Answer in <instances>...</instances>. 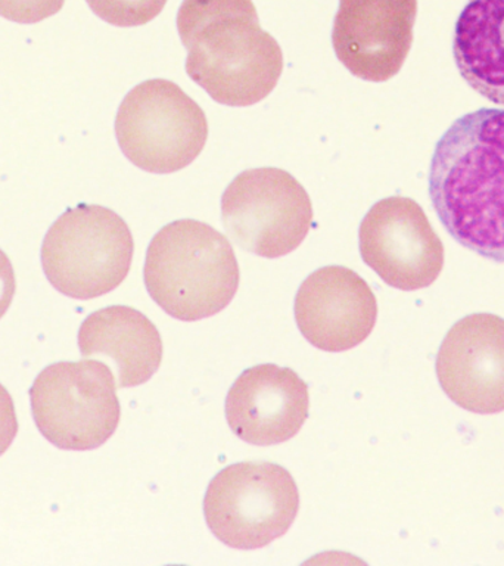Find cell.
<instances>
[{"mask_svg": "<svg viewBox=\"0 0 504 566\" xmlns=\"http://www.w3.org/2000/svg\"><path fill=\"white\" fill-rule=\"evenodd\" d=\"M221 220L242 250L279 259L303 243L313 223L307 190L281 168L242 171L221 197Z\"/></svg>", "mask_w": 504, "mask_h": 566, "instance_id": "cell-8", "label": "cell"}, {"mask_svg": "<svg viewBox=\"0 0 504 566\" xmlns=\"http://www.w3.org/2000/svg\"><path fill=\"white\" fill-rule=\"evenodd\" d=\"M429 197L460 245L504 263V109H476L451 124L433 150Z\"/></svg>", "mask_w": 504, "mask_h": 566, "instance_id": "cell-1", "label": "cell"}, {"mask_svg": "<svg viewBox=\"0 0 504 566\" xmlns=\"http://www.w3.org/2000/svg\"><path fill=\"white\" fill-rule=\"evenodd\" d=\"M363 261L387 285L401 291L428 287L440 276L444 247L422 207L405 197L385 198L358 230Z\"/></svg>", "mask_w": 504, "mask_h": 566, "instance_id": "cell-9", "label": "cell"}, {"mask_svg": "<svg viewBox=\"0 0 504 566\" xmlns=\"http://www.w3.org/2000/svg\"><path fill=\"white\" fill-rule=\"evenodd\" d=\"M18 432L15 406L11 394L0 384V455L11 447Z\"/></svg>", "mask_w": 504, "mask_h": 566, "instance_id": "cell-18", "label": "cell"}, {"mask_svg": "<svg viewBox=\"0 0 504 566\" xmlns=\"http://www.w3.org/2000/svg\"><path fill=\"white\" fill-rule=\"evenodd\" d=\"M177 30L186 73L219 104H259L276 87L282 49L261 29L252 0H183Z\"/></svg>", "mask_w": 504, "mask_h": 566, "instance_id": "cell-2", "label": "cell"}, {"mask_svg": "<svg viewBox=\"0 0 504 566\" xmlns=\"http://www.w3.org/2000/svg\"><path fill=\"white\" fill-rule=\"evenodd\" d=\"M17 281L11 260L0 250V318L11 307L13 295H15Z\"/></svg>", "mask_w": 504, "mask_h": 566, "instance_id": "cell-19", "label": "cell"}, {"mask_svg": "<svg viewBox=\"0 0 504 566\" xmlns=\"http://www.w3.org/2000/svg\"><path fill=\"white\" fill-rule=\"evenodd\" d=\"M65 0H0V17L18 24H35L55 15Z\"/></svg>", "mask_w": 504, "mask_h": 566, "instance_id": "cell-17", "label": "cell"}, {"mask_svg": "<svg viewBox=\"0 0 504 566\" xmlns=\"http://www.w3.org/2000/svg\"><path fill=\"white\" fill-rule=\"evenodd\" d=\"M378 303L365 279L344 265H326L309 274L295 296L301 334L323 352L357 347L374 331Z\"/></svg>", "mask_w": 504, "mask_h": 566, "instance_id": "cell-12", "label": "cell"}, {"mask_svg": "<svg viewBox=\"0 0 504 566\" xmlns=\"http://www.w3.org/2000/svg\"><path fill=\"white\" fill-rule=\"evenodd\" d=\"M453 52L469 86L504 106V0H469L455 22Z\"/></svg>", "mask_w": 504, "mask_h": 566, "instance_id": "cell-15", "label": "cell"}, {"mask_svg": "<svg viewBox=\"0 0 504 566\" xmlns=\"http://www.w3.org/2000/svg\"><path fill=\"white\" fill-rule=\"evenodd\" d=\"M300 493L285 468L270 462L230 464L217 473L203 499L208 528L225 546L254 551L294 524Z\"/></svg>", "mask_w": 504, "mask_h": 566, "instance_id": "cell-5", "label": "cell"}, {"mask_svg": "<svg viewBox=\"0 0 504 566\" xmlns=\"http://www.w3.org/2000/svg\"><path fill=\"white\" fill-rule=\"evenodd\" d=\"M135 242L126 221L109 208L77 206L48 230L42 265L61 294L92 300L122 285L130 272Z\"/></svg>", "mask_w": 504, "mask_h": 566, "instance_id": "cell-4", "label": "cell"}, {"mask_svg": "<svg viewBox=\"0 0 504 566\" xmlns=\"http://www.w3.org/2000/svg\"><path fill=\"white\" fill-rule=\"evenodd\" d=\"M128 161L155 175L188 167L202 153L208 122L201 106L176 83L148 80L128 92L115 118Z\"/></svg>", "mask_w": 504, "mask_h": 566, "instance_id": "cell-6", "label": "cell"}, {"mask_svg": "<svg viewBox=\"0 0 504 566\" xmlns=\"http://www.w3.org/2000/svg\"><path fill=\"white\" fill-rule=\"evenodd\" d=\"M441 388L472 413L504 410V318L471 314L455 323L437 356Z\"/></svg>", "mask_w": 504, "mask_h": 566, "instance_id": "cell-11", "label": "cell"}, {"mask_svg": "<svg viewBox=\"0 0 504 566\" xmlns=\"http://www.w3.org/2000/svg\"><path fill=\"white\" fill-rule=\"evenodd\" d=\"M146 290L171 317L195 322L232 303L241 273L228 238L198 220L164 226L146 251Z\"/></svg>", "mask_w": 504, "mask_h": 566, "instance_id": "cell-3", "label": "cell"}, {"mask_svg": "<svg viewBox=\"0 0 504 566\" xmlns=\"http://www.w3.org/2000/svg\"><path fill=\"white\" fill-rule=\"evenodd\" d=\"M88 8L101 20L115 27L148 24L159 15L167 0H86Z\"/></svg>", "mask_w": 504, "mask_h": 566, "instance_id": "cell-16", "label": "cell"}, {"mask_svg": "<svg viewBox=\"0 0 504 566\" xmlns=\"http://www.w3.org/2000/svg\"><path fill=\"white\" fill-rule=\"evenodd\" d=\"M308 387L290 367L259 365L243 371L225 398L234 436L254 446L291 440L308 418Z\"/></svg>", "mask_w": 504, "mask_h": 566, "instance_id": "cell-13", "label": "cell"}, {"mask_svg": "<svg viewBox=\"0 0 504 566\" xmlns=\"http://www.w3.org/2000/svg\"><path fill=\"white\" fill-rule=\"evenodd\" d=\"M39 431L62 450H93L113 437L119 401L113 371L97 360L53 363L30 389Z\"/></svg>", "mask_w": 504, "mask_h": 566, "instance_id": "cell-7", "label": "cell"}, {"mask_svg": "<svg viewBox=\"0 0 504 566\" xmlns=\"http://www.w3.org/2000/svg\"><path fill=\"white\" fill-rule=\"evenodd\" d=\"M418 0H339L332 44L345 69L366 82L398 74L413 43Z\"/></svg>", "mask_w": 504, "mask_h": 566, "instance_id": "cell-10", "label": "cell"}, {"mask_svg": "<svg viewBox=\"0 0 504 566\" xmlns=\"http://www.w3.org/2000/svg\"><path fill=\"white\" fill-rule=\"evenodd\" d=\"M82 356H105L118 369L122 388L137 387L153 378L162 360L157 326L126 305H113L88 314L78 331Z\"/></svg>", "mask_w": 504, "mask_h": 566, "instance_id": "cell-14", "label": "cell"}]
</instances>
